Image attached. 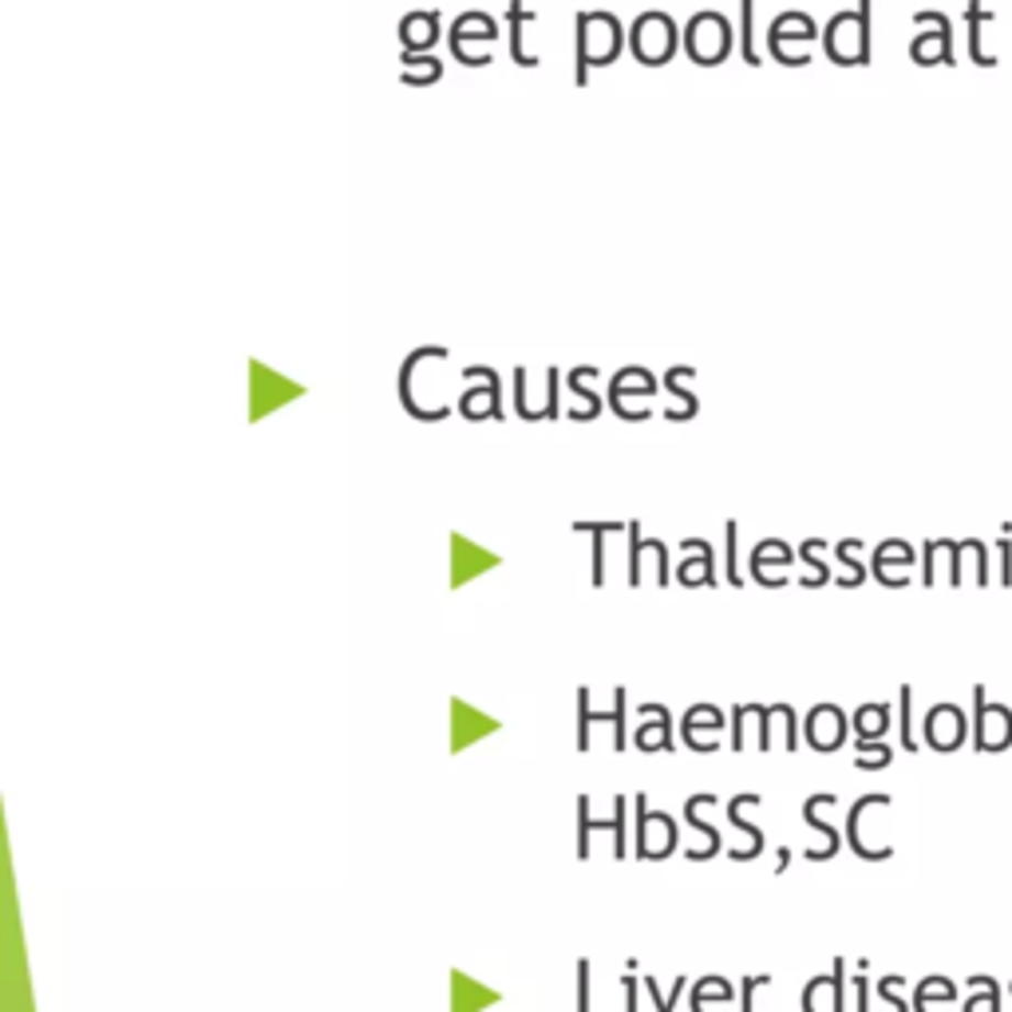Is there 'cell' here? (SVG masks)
<instances>
[{"mask_svg": "<svg viewBox=\"0 0 1012 1012\" xmlns=\"http://www.w3.org/2000/svg\"><path fill=\"white\" fill-rule=\"evenodd\" d=\"M633 52H637L645 68L669 64L672 52H677V24H672L669 12H645L633 24Z\"/></svg>", "mask_w": 1012, "mask_h": 1012, "instance_id": "obj_1", "label": "cell"}, {"mask_svg": "<svg viewBox=\"0 0 1012 1012\" xmlns=\"http://www.w3.org/2000/svg\"><path fill=\"white\" fill-rule=\"evenodd\" d=\"M843 40H850L855 64H866V59H870V0H858L855 12H838V16L826 24V32H823L826 56L835 59L838 48H843Z\"/></svg>", "mask_w": 1012, "mask_h": 1012, "instance_id": "obj_2", "label": "cell"}, {"mask_svg": "<svg viewBox=\"0 0 1012 1012\" xmlns=\"http://www.w3.org/2000/svg\"><path fill=\"white\" fill-rule=\"evenodd\" d=\"M974 712H977V720H974V732H977V739H974V747L977 752H1004V747L1012 744V712L1009 708H1001V704H989V697H985V688L977 685L974 688Z\"/></svg>", "mask_w": 1012, "mask_h": 1012, "instance_id": "obj_3", "label": "cell"}, {"mask_svg": "<svg viewBox=\"0 0 1012 1012\" xmlns=\"http://www.w3.org/2000/svg\"><path fill=\"white\" fill-rule=\"evenodd\" d=\"M918 29H934V32H918V40L910 44V56L918 64H954V32H949V20L942 12H918L914 16Z\"/></svg>", "mask_w": 1012, "mask_h": 1012, "instance_id": "obj_4", "label": "cell"}, {"mask_svg": "<svg viewBox=\"0 0 1012 1012\" xmlns=\"http://www.w3.org/2000/svg\"><path fill=\"white\" fill-rule=\"evenodd\" d=\"M787 36L811 44V40L819 36L815 20L803 16V12H783V16H776V20H771V29H767V44H771V56H776L779 64H787V68H803V64H811V59L796 56V52H787Z\"/></svg>", "mask_w": 1012, "mask_h": 1012, "instance_id": "obj_5", "label": "cell"}, {"mask_svg": "<svg viewBox=\"0 0 1012 1012\" xmlns=\"http://www.w3.org/2000/svg\"><path fill=\"white\" fill-rule=\"evenodd\" d=\"M613 697H618L613 712H590V692H586V688L578 692V747H581V752L590 747V724H593V720H605V724L618 727V739H613V747H618V752H625V747H630V736H625V697H630V692H625V688H618Z\"/></svg>", "mask_w": 1012, "mask_h": 1012, "instance_id": "obj_6", "label": "cell"}, {"mask_svg": "<svg viewBox=\"0 0 1012 1012\" xmlns=\"http://www.w3.org/2000/svg\"><path fill=\"white\" fill-rule=\"evenodd\" d=\"M708 40H716V44H727L732 48V24H727L720 12H700V16L688 20V32H685V48L688 56H692V64H700L704 68V56H708Z\"/></svg>", "mask_w": 1012, "mask_h": 1012, "instance_id": "obj_7", "label": "cell"}, {"mask_svg": "<svg viewBox=\"0 0 1012 1012\" xmlns=\"http://www.w3.org/2000/svg\"><path fill=\"white\" fill-rule=\"evenodd\" d=\"M965 739V712L957 704H937L925 716V744L934 752H954Z\"/></svg>", "mask_w": 1012, "mask_h": 1012, "instance_id": "obj_8", "label": "cell"}, {"mask_svg": "<svg viewBox=\"0 0 1012 1012\" xmlns=\"http://www.w3.org/2000/svg\"><path fill=\"white\" fill-rule=\"evenodd\" d=\"M807 739L815 752H835L846 739V716L835 704H819L811 716H807Z\"/></svg>", "mask_w": 1012, "mask_h": 1012, "instance_id": "obj_9", "label": "cell"}, {"mask_svg": "<svg viewBox=\"0 0 1012 1012\" xmlns=\"http://www.w3.org/2000/svg\"><path fill=\"white\" fill-rule=\"evenodd\" d=\"M870 807H890V796H866V799H858L855 807H850V815H846V838H850V846H855V855L858 858H866V863H882V858H890L894 850L890 846H866L863 843V835H858V826H863V815L870 811Z\"/></svg>", "mask_w": 1012, "mask_h": 1012, "instance_id": "obj_10", "label": "cell"}, {"mask_svg": "<svg viewBox=\"0 0 1012 1012\" xmlns=\"http://www.w3.org/2000/svg\"><path fill=\"white\" fill-rule=\"evenodd\" d=\"M400 40L403 48L415 52V48H432L435 40H440V12H412V16L400 20Z\"/></svg>", "mask_w": 1012, "mask_h": 1012, "instance_id": "obj_11", "label": "cell"}, {"mask_svg": "<svg viewBox=\"0 0 1012 1012\" xmlns=\"http://www.w3.org/2000/svg\"><path fill=\"white\" fill-rule=\"evenodd\" d=\"M826 796H831V791H826ZM826 796L807 799V807H803L807 823L815 826V831H823V838H826V846H823V850H807V858H811V863H826V858H835V855H838V831H835V826H831V823H823V819H819V807L826 803Z\"/></svg>", "mask_w": 1012, "mask_h": 1012, "instance_id": "obj_12", "label": "cell"}, {"mask_svg": "<svg viewBox=\"0 0 1012 1012\" xmlns=\"http://www.w3.org/2000/svg\"><path fill=\"white\" fill-rule=\"evenodd\" d=\"M965 16H969V52H974V59H977V64H993V56L985 52V29H989V24H997V16L985 9L981 0H974Z\"/></svg>", "mask_w": 1012, "mask_h": 1012, "instance_id": "obj_13", "label": "cell"}, {"mask_svg": "<svg viewBox=\"0 0 1012 1012\" xmlns=\"http://www.w3.org/2000/svg\"><path fill=\"white\" fill-rule=\"evenodd\" d=\"M886 727H890V708L886 704H866L855 712V732L858 739H878L886 736Z\"/></svg>", "mask_w": 1012, "mask_h": 1012, "instance_id": "obj_14", "label": "cell"}, {"mask_svg": "<svg viewBox=\"0 0 1012 1012\" xmlns=\"http://www.w3.org/2000/svg\"><path fill=\"white\" fill-rule=\"evenodd\" d=\"M954 997H957L954 981H945V977H925V981L918 985L914 1009L918 1012H934V1001H954Z\"/></svg>", "mask_w": 1012, "mask_h": 1012, "instance_id": "obj_15", "label": "cell"}, {"mask_svg": "<svg viewBox=\"0 0 1012 1012\" xmlns=\"http://www.w3.org/2000/svg\"><path fill=\"white\" fill-rule=\"evenodd\" d=\"M969 985L981 993L965 1001V1012H1001V989H997L993 977H969Z\"/></svg>", "mask_w": 1012, "mask_h": 1012, "instance_id": "obj_16", "label": "cell"}, {"mask_svg": "<svg viewBox=\"0 0 1012 1012\" xmlns=\"http://www.w3.org/2000/svg\"><path fill=\"white\" fill-rule=\"evenodd\" d=\"M526 20H534V12L522 9V0H511V56H514V64H522V68H534L538 59L522 56V24H526Z\"/></svg>", "mask_w": 1012, "mask_h": 1012, "instance_id": "obj_17", "label": "cell"}, {"mask_svg": "<svg viewBox=\"0 0 1012 1012\" xmlns=\"http://www.w3.org/2000/svg\"><path fill=\"white\" fill-rule=\"evenodd\" d=\"M574 531H590V534H598V546H593V586H601L605 581V546H601V534H613V531H625L621 522H605V526H593V522H578Z\"/></svg>", "mask_w": 1012, "mask_h": 1012, "instance_id": "obj_18", "label": "cell"}, {"mask_svg": "<svg viewBox=\"0 0 1012 1012\" xmlns=\"http://www.w3.org/2000/svg\"><path fill=\"white\" fill-rule=\"evenodd\" d=\"M685 376H692V368H672V372H669V376H665V388H669V392H677V396H680V400H685V412L669 415V420H692V415H697V412H700L697 396H692V392H685V388H680V380H685Z\"/></svg>", "mask_w": 1012, "mask_h": 1012, "instance_id": "obj_19", "label": "cell"}, {"mask_svg": "<svg viewBox=\"0 0 1012 1012\" xmlns=\"http://www.w3.org/2000/svg\"><path fill=\"white\" fill-rule=\"evenodd\" d=\"M697 727H708V732H716V727H724V716H720L716 708H688V716H685V744L692 736H697Z\"/></svg>", "mask_w": 1012, "mask_h": 1012, "instance_id": "obj_20", "label": "cell"}, {"mask_svg": "<svg viewBox=\"0 0 1012 1012\" xmlns=\"http://www.w3.org/2000/svg\"><path fill=\"white\" fill-rule=\"evenodd\" d=\"M403 64H420V71H403V84H432V79H440L443 64L432 56H412V52H403Z\"/></svg>", "mask_w": 1012, "mask_h": 1012, "instance_id": "obj_21", "label": "cell"}, {"mask_svg": "<svg viewBox=\"0 0 1012 1012\" xmlns=\"http://www.w3.org/2000/svg\"><path fill=\"white\" fill-rule=\"evenodd\" d=\"M890 759H894V752H890L886 744H870V739H858V759H855L858 767H875V771H878V767H890Z\"/></svg>", "mask_w": 1012, "mask_h": 1012, "instance_id": "obj_22", "label": "cell"}, {"mask_svg": "<svg viewBox=\"0 0 1012 1012\" xmlns=\"http://www.w3.org/2000/svg\"><path fill=\"white\" fill-rule=\"evenodd\" d=\"M752 9H756V0H739V24H744V59L752 64V68H759V52H756V40H752Z\"/></svg>", "mask_w": 1012, "mask_h": 1012, "instance_id": "obj_23", "label": "cell"}, {"mask_svg": "<svg viewBox=\"0 0 1012 1012\" xmlns=\"http://www.w3.org/2000/svg\"><path fill=\"white\" fill-rule=\"evenodd\" d=\"M633 807H637V858H649V846H645V831H649V803H645V796H633Z\"/></svg>", "mask_w": 1012, "mask_h": 1012, "instance_id": "obj_24", "label": "cell"}, {"mask_svg": "<svg viewBox=\"0 0 1012 1012\" xmlns=\"http://www.w3.org/2000/svg\"><path fill=\"white\" fill-rule=\"evenodd\" d=\"M578 819H581V835H578V858H590V831L598 823L590 819V799H578Z\"/></svg>", "mask_w": 1012, "mask_h": 1012, "instance_id": "obj_25", "label": "cell"}, {"mask_svg": "<svg viewBox=\"0 0 1012 1012\" xmlns=\"http://www.w3.org/2000/svg\"><path fill=\"white\" fill-rule=\"evenodd\" d=\"M605 831L618 835V846H613V858H625V799L613 803V823H601Z\"/></svg>", "mask_w": 1012, "mask_h": 1012, "instance_id": "obj_26", "label": "cell"}, {"mask_svg": "<svg viewBox=\"0 0 1012 1012\" xmlns=\"http://www.w3.org/2000/svg\"><path fill=\"white\" fill-rule=\"evenodd\" d=\"M910 708H914V692L910 688H902V747L905 752H918V739H914V720H910Z\"/></svg>", "mask_w": 1012, "mask_h": 1012, "instance_id": "obj_27", "label": "cell"}, {"mask_svg": "<svg viewBox=\"0 0 1012 1012\" xmlns=\"http://www.w3.org/2000/svg\"><path fill=\"white\" fill-rule=\"evenodd\" d=\"M641 546H645V538H641V526L633 522L630 526V586H641Z\"/></svg>", "mask_w": 1012, "mask_h": 1012, "instance_id": "obj_28", "label": "cell"}, {"mask_svg": "<svg viewBox=\"0 0 1012 1012\" xmlns=\"http://www.w3.org/2000/svg\"><path fill=\"white\" fill-rule=\"evenodd\" d=\"M724 546H727V581L732 586H739V574H736V522H727L724 526Z\"/></svg>", "mask_w": 1012, "mask_h": 1012, "instance_id": "obj_29", "label": "cell"}, {"mask_svg": "<svg viewBox=\"0 0 1012 1012\" xmlns=\"http://www.w3.org/2000/svg\"><path fill=\"white\" fill-rule=\"evenodd\" d=\"M898 985H902V977H882V981H878V997L890 1004V1012H905V1001H898L894 997Z\"/></svg>", "mask_w": 1012, "mask_h": 1012, "instance_id": "obj_30", "label": "cell"}, {"mask_svg": "<svg viewBox=\"0 0 1012 1012\" xmlns=\"http://www.w3.org/2000/svg\"><path fill=\"white\" fill-rule=\"evenodd\" d=\"M578 977H581V985H578V1012H590V981H586V977H590V965H586V961L578 965Z\"/></svg>", "mask_w": 1012, "mask_h": 1012, "instance_id": "obj_31", "label": "cell"}, {"mask_svg": "<svg viewBox=\"0 0 1012 1012\" xmlns=\"http://www.w3.org/2000/svg\"><path fill=\"white\" fill-rule=\"evenodd\" d=\"M621 985H625V1012H637V981H633V977H625Z\"/></svg>", "mask_w": 1012, "mask_h": 1012, "instance_id": "obj_32", "label": "cell"}, {"mask_svg": "<svg viewBox=\"0 0 1012 1012\" xmlns=\"http://www.w3.org/2000/svg\"><path fill=\"white\" fill-rule=\"evenodd\" d=\"M855 993H858V1012H870V1001H866V977H855Z\"/></svg>", "mask_w": 1012, "mask_h": 1012, "instance_id": "obj_33", "label": "cell"}]
</instances>
